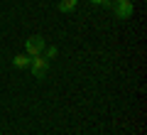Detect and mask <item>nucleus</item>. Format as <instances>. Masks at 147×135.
<instances>
[{"label": "nucleus", "mask_w": 147, "mask_h": 135, "mask_svg": "<svg viewBox=\"0 0 147 135\" xmlns=\"http://www.w3.org/2000/svg\"><path fill=\"white\" fill-rule=\"evenodd\" d=\"M30 69H32V76L34 79H44L47 71H49V59H44L42 54H37V57H32Z\"/></svg>", "instance_id": "f257e3e1"}, {"label": "nucleus", "mask_w": 147, "mask_h": 135, "mask_svg": "<svg viewBox=\"0 0 147 135\" xmlns=\"http://www.w3.org/2000/svg\"><path fill=\"white\" fill-rule=\"evenodd\" d=\"M44 47H47L44 37L34 35V37H30V39L25 42V54H30V57H37V54H42V52H44Z\"/></svg>", "instance_id": "f03ea898"}, {"label": "nucleus", "mask_w": 147, "mask_h": 135, "mask_svg": "<svg viewBox=\"0 0 147 135\" xmlns=\"http://www.w3.org/2000/svg\"><path fill=\"white\" fill-rule=\"evenodd\" d=\"M113 12H115L118 20L132 17V0H113Z\"/></svg>", "instance_id": "7ed1b4c3"}, {"label": "nucleus", "mask_w": 147, "mask_h": 135, "mask_svg": "<svg viewBox=\"0 0 147 135\" xmlns=\"http://www.w3.org/2000/svg\"><path fill=\"white\" fill-rule=\"evenodd\" d=\"M30 62H32L30 54H15V59H12V66H15V69H30Z\"/></svg>", "instance_id": "20e7f679"}, {"label": "nucleus", "mask_w": 147, "mask_h": 135, "mask_svg": "<svg viewBox=\"0 0 147 135\" xmlns=\"http://www.w3.org/2000/svg\"><path fill=\"white\" fill-rule=\"evenodd\" d=\"M79 5V0H59V10L61 12H74Z\"/></svg>", "instance_id": "39448f33"}, {"label": "nucleus", "mask_w": 147, "mask_h": 135, "mask_svg": "<svg viewBox=\"0 0 147 135\" xmlns=\"http://www.w3.org/2000/svg\"><path fill=\"white\" fill-rule=\"evenodd\" d=\"M57 54H59V49H57V47H44L42 57H44V59H49V62H52V59H57Z\"/></svg>", "instance_id": "423d86ee"}, {"label": "nucleus", "mask_w": 147, "mask_h": 135, "mask_svg": "<svg viewBox=\"0 0 147 135\" xmlns=\"http://www.w3.org/2000/svg\"><path fill=\"white\" fill-rule=\"evenodd\" d=\"M91 3H93V5H105V7L113 5V0H91Z\"/></svg>", "instance_id": "0eeeda50"}]
</instances>
